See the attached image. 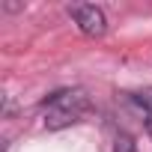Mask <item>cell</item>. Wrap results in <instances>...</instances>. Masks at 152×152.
<instances>
[{"label":"cell","mask_w":152,"mask_h":152,"mask_svg":"<svg viewBox=\"0 0 152 152\" xmlns=\"http://www.w3.org/2000/svg\"><path fill=\"white\" fill-rule=\"evenodd\" d=\"M116 152H134V143H131L128 134H119L116 137Z\"/></svg>","instance_id":"obj_4"},{"label":"cell","mask_w":152,"mask_h":152,"mask_svg":"<svg viewBox=\"0 0 152 152\" xmlns=\"http://www.w3.org/2000/svg\"><path fill=\"white\" fill-rule=\"evenodd\" d=\"M131 102H134V104H140V107H143V113L152 119V87H146V90L134 93V96H131Z\"/></svg>","instance_id":"obj_3"},{"label":"cell","mask_w":152,"mask_h":152,"mask_svg":"<svg viewBox=\"0 0 152 152\" xmlns=\"http://www.w3.org/2000/svg\"><path fill=\"white\" fill-rule=\"evenodd\" d=\"M42 122L48 131H60V128H69L75 125L87 110H90V96L84 90H57L51 93L45 102H42Z\"/></svg>","instance_id":"obj_1"},{"label":"cell","mask_w":152,"mask_h":152,"mask_svg":"<svg viewBox=\"0 0 152 152\" xmlns=\"http://www.w3.org/2000/svg\"><path fill=\"white\" fill-rule=\"evenodd\" d=\"M69 15L75 18L78 30H81L84 36H90V39H99V36L107 33V18H104V12H102L99 6H93V3H75V6H69Z\"/></svg>","instance_id":"obj_2"}]
</instances>
